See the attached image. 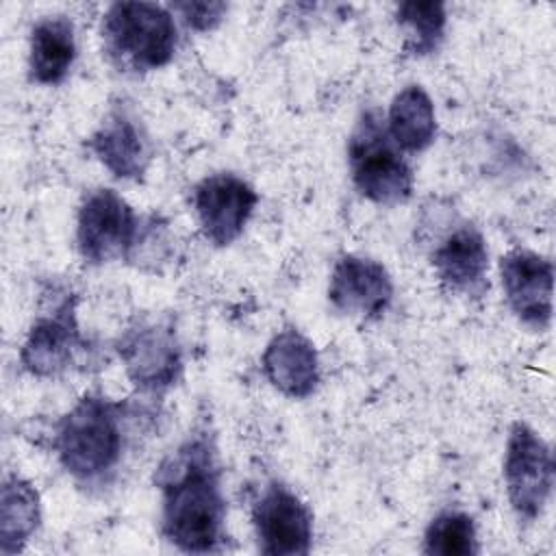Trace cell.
Wrapping results in <instances>:
<instances>
[{
  "label": "cell",
  "instance_id": "6",
  "mask_svg": "<svg viewBox=\"0 0 556 556\" xmlns=\"http://www.w3.org/2000/svg\"><path fill=\"white\" fill-rule=\"evenodd\" d=\"M89 350L76 319V295L63 291L30 324L20 350V365L35 378H59L87 365Z\"/></svg>",
  "mask_w": 556,
  "mask_h": 556
},
{
  "label": "cell",
  "instance_id": "10",
  "mask_svg": "<svg viewBox=\"0 0 556 556\" xmlns=\"http://www.w3.org/2000/svg\"><path fill=\"white\" fill-rule=\"evenodd\" d=\"M258 549L269 556H304L313 545V515L285 484L269 482L252 504Z\"/></svg>",
  "mask_w": 556,
  "mask_h": 556
},
{
  "label": "cell",
  "instance_id": "4",
  "mask_svg": "<svg viewBox=\"0 0 556 556\" xmlns=\"http://www.w3.org/2000/svg\"><path fill=\"white\" fill-rule=\"evenodd\" d=\"M348 165L354 189L380 206H397L410 200L415 176L404 152L387 135L382 115L376 109L361 113L350 141Z\"/></svg>",
  "mask_w": 556,
  "mask_h": 556
},
{
  "label": "cell",
  "instance_id": "14",
  "mask_svg": "<svg viewBox=\"0 0 556 556\" xmlns=\"http://www.w3.org/2000/svg\"><path fill=\"white\" fill-rule=\"evenodd\" d=\"M89 152L122 180H141L154 148L141 119L124 104H115L87 139Z\"/></svg>",
  "mask_w": 556,
  "mask_h": 556
},
{
  "label": "cell",
  "instance_id": "12",
  "mask_svg": "<svg viewBox=\"0 0 556 556\" xmlns=\"http://www.w3.org/2000/svg\"><path fill=\"white\" fill-rule=\"evenodd\" d=\"M504 300L530 330L543 332L554 313V263L532 250L513 248L500 261Z\"/></svg>",
  "mask_w": 556,
  "mask_h": 556
},
{
  "label": "cell",
  "instance_id": "15",
  "mask_svg": "<svg viewBox=\"0 0 556 556\" xmlns=\"http://www.w3.org/2000/svg\"><path fill=\"white\" fill-rule=\"evenodd\" d=\"M261 367L267 382L291 400L308 397L319 384L317 350L298 328H282L269 339Z\"/></svg>",
  "mask_w": 556,
  "mask_h": 556
},
{
  "label": "cell",
  "instance_id": "9",
  "mask_svg": "<svg viewBox=\"0 0 556 556\" xmlns=\"http://www.w3.org/2000/svg\"><path fill=\"white\" fill-rule=\"evenodd\" d=\"M430 265L439 285L467 298H480L489 289V248L478 226L454 219L430 245Z\"/></svg>",
  "mask_w": 556,
  "mask_h": 556
},
{
  "label": "cell",
  "instance_id": "1",
  "mask_svg": "<svg viewBox=\"0 0 556 556\" xmlns=\"http://www.w3.org/2000/svg\"><path fill=\"white\" fill-rule=\"evenodd\" d=\"M154 482L161 491V532L189 554L222 549L226 539V495L215 445L195 432L163 458Z\"/></svg>",
  "mask_w": 556,
  "mask_h": 556
},
{
  "label": "cell",
  "instance_id": "18",
  "mask_svg": "<svg viewBox=\"0 0 556 556\" xmlns=\"http://www.w3.org/2000/svg\"><path fill=\"white\" fill-rule=\"evenodd\" d=\"M41 523L39 491L22 476H7L0 489V552L17 554Z\"/></svg>",
  "mask_w": 556,
  "mask_h": 556
},
{
  "label": "cell",
  "instance_id": "7",
  "mask_svg": "<svg viewBox=\"0 0 556 556\" xmlns=\"http://www.w3.org/2000/svg\"><path fill=\"white\" fill-rule=\"evenodd\" d=\"M504 484L519 521H536L554 489V456L547 441L526 421H515L504 454Z\"/></svg>",
  "mask_w": 556,
  "mask_h": 556
},
{
  "label": "cell",
  "instance_id": "8",
  "mask_svg": "<svg viewBox=\"0 0 556 556\" xmlns=\"http://www.w3.org/2000/svg\"><path fill=\"white\" fill-rule=\"evenodd\" d=\"M115 350L128 380L141 393H163L182 376V348L165 319H143L128 328Z\"/></svg>",
  "mask_w": 556,
  "mask_h": 556
},
{
  "label": "cell",
  "instance_id": "11",
  "mask_svg": "<svg viewBox=\"0 0 556 556\" xmlns=\"http://www.w3.org/2000/svg\"><path fill=\"white\" fill-rule=\"evenodd\" d=\"M258 193L250 182L230 172H219L202 178L193 189V211L206 241L217 248L235 243L254 208Z\"/></svg>",
  "mask_w": 556,
  "mask_h": 556
},
{
  "label": "cell",
  "instance_id": "17",
  "mask_svg": "<svg viewBox=\"0 0 556 556\" xmlns=\"http://www.w3.org/2000/svg\"><path fill=\"white\" fill-rule=\"evenodd\" d=\"M384 126L400 152L419 154L428 150L437 137V113L428 91L421 85L400 89L389 104Z\"/></svg>",
  "mask_w": 556,
  "mask_h": 556
},
{
  "label": "cell",
  "instance_id": "2",
  "mask_svg": "<svg viewBox=\"0 0 556 556\" xmlns=\"http://www.w3.org/2000/svg\"><path fill=\"white\" fill-rule=\"evenodd\" d=\"M132 408L100 393H85L54 426L52 450L83 486H104L122 465Z\"/></svg>",
  "mask_w": 556,
  "mask_h": 556
},
{
  "label": "cell",
  "instance_id": "20",
  "mask_svg": "<svg viewBox=\"0 0 556 556\" xmlns=\"http://www.w3.org/2000/svg\"><path fill=\"white\" fill-rule=\"evenodd\" d=\"M424 552L439 556L478 554L473 519L460 510L439 513L424 532Z\"/></svg>",
  "mask_w": 556,
  "mask_h": 556
},
{
  "label": "cell",
  "instance_id": "5",
  "mask_svg": "<svg viewBox=\"0 0 556 556\" xmlns=\"http://www.w3.org/2000/svg\"><path fill=\"white\" fill-rule=\"evenodd\" d=\"M143 219L113 189L89 191L76 215V248L87 265L130 261Z\"/></svg>",
  "mask_w": 556,
  "mask_h": 556
},
{
  "label": "cell",
  "instance_id": "21",
  "mask_svg": "<svg viewBox=\"0 0 556 556\" xmlns=\"http://www.w3.org/2000/svg\"><path fill=\"white\" fill-rule=\"evenodd\" d=\"M172 9L182 17V22L189 28L198 33H206V30H213L224 20L228 4L219 0H189V2H176L172 4Z\"/></svg>",
  "mask_w": 556,
  "mask_h": 556
},
{
  "label": "cell",
  "instance_id": "3",
  "mask_svg": "<svg viewBox=\"0 0 556 556\" xmlns=\"http://www.w3.org/2000/svg\"><path fill=\"white\" fill-rule=\"evenodd\" d=\"M102 50L126 74H146L167 65L178 46L172 11L156 2H113L102 15Z\"/></svg>",
  "mask_w": 556,
  "mask_h": 556
},
{
  "label": "cell",
  "instance_id": "19",
  "mask_svg": "<svg viewBox=\"0 0 556 556\" xmlns=\"http://www.w3.org/2000/svg\"><path fill=\"white\" fill-rule=\"evenodd\" d=\"M395 22L404 33V52L428 56L439 50L445 37V4L434 0H410L395 7Z\"/></svg>",
  "mask_w": 556,
  "mask_h": 556
},
{
  "label": "cell",
  "instance_id": "16",
  "mask_svg": "<svg viewBox=\"0 0 556 556\" xmlns=\"http://www.w3.org/2000/svg\"><path fill=\"white\" fill-rule=\"evenodd\" d=\"M76 59L74 24L65 15H46L35 22L28 39V74L37 85H59Z\"/></svg>",
  "mask_w": 556,
  "mask_h": 556
},
{
  "label": "cell",
  "instance_id": "13",
  "mask_svg": "<svg viewBox=\"0 0 556 556\" xmlns=\"http://www.w3.org/2000/svg\"><path fill=\"white\" fill-rule=\"evenodd\" d=\"M393 280L387 267L374 258L345 254L330 274L328 302L330 306L354 319H380L393 302Z\"/></svg>",
  "mask_w": 556,
  "mask_h": 556
}]
</instances>
